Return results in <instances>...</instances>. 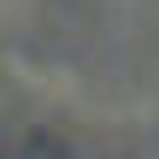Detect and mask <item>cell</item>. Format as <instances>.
<instances>
[{
  "instance_id": "6da1fadb",
  "label": "cell",
  "mask_w": 159,
  "mask_h": 159,
  "mask_svg": "<svg viewBox=\"0 0 159 159\" xmlns=\"http://www.w3.org/2000/svg\"><path fill=\"white\" fill-rule=\"evenodd\" d=\"M0 159H77L59 136L47 130H6L0 136Z\"/></svg>"
}]
</instances>
